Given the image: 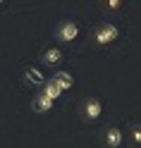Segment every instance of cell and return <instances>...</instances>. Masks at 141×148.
Returning <instances> with one entry per match:
<instances>
[{"mask_svg":"<svg viewBox=\"0 0 141 148\" xmlns=\"http://www.w3.org/2000/svg\"><path fill=\"white\" fill-rule=\"evenodd\" d=\"M43 96H45V98H50L53 103H55V100H58V98L62 96V91H60L58 86H55L53 81H45V84H43Z\"/></svg>","mask_w":141,"mask_h":148,"instance_id":"obj_9","label":"cell"},{"mask_svg":"<svg viewBox=\"0 0 141 148\" xmlns=\"http://www.w3.org/2000/svg\"><path fill=\"white\" fill-rule=\"evenodd\" d=\"M31 110H34V112H48V110H53V100H50V98H45V96L41 93V96H36V98H34Z\"/></svg>","mask_w":141,"mask_h":148,"instance_id":"obj_8","label":"cell"},{"mask_svg":"<svg viewBox=\"0 0 141 148\" xmlns=\"http://www.w3.org/2000/svg\"><path fill=\"white\" fill-rule=\"evenodd\" d=\"M77 36H79V24L77 22H60L58 29H55V38L62 41V43L77 41Z\"/></svg>","mask_w":141,"mask_h":148,"instance_id":"obj_2","label":"cell"},{"mask_svg":"<svg viewBox=\"0 0 141 148\" xmlns=\"http://www.w3.org/2000/svg\"><path fill=\"white\" fill-rule=\"evenodd\" d=\"M129 138H131V143L141 146V122H131V127H129Z\"/></svg>","mask_w":141,"mask_h":148,"instance_id":"obj_10","label":"cell"},{"mask_svg":"<svg viewBox=\"0 0 141 148\" xmlns=\"http://www.w3.org/2000/svg\"><path fill=\"white\" fill-rule=\"evenodd\" d=\"M117 38H120V29L115 24H100V26L93 29V41H96L98 45H110Z\"/></svg>","mask_w":141,"mask_h":148,"instance_id":"obj_1","label":"cell"},{"mask_svg":"<svg viewBox=\"0 0 141 148\" xmlns=\"http://www.w3.org/2000/svg\"><path fill=\"white\" fill-rule=\"evenodd\" d=\"M50 81L62 91V93H65V91H69V88L74 86V79H72V74H69V72H55Z\"/></svg>","mask_w":141,"mask_h":148,"instance_id":"obj_5","label":"cell"},{"mask_svg":"<svg viewBox=\"0 0 141 148\" xmlns=\"http://www.w3.org/2000/svg\"><path fill=\"white\" fill-rule=\"evenodd\" d=\"M122 141H124V136H122V129L120 127H108L105 134H103V143L105 148H120Z\"/></svg>","mask_w":141,"mask_h":148,"instance_id":"obj_4","label":"cell"},{"mask_svg":"<svg viewBox=\"0 0 141 148\" xmlns=\"http://www.w3.org/2000/svg\"><path fill=\"white\" fill-rule=\"evenodd\" d=\"M120 0H110V3H105V7H108V10H120Z\"/></svg>","mask_w":141,"mask_h":148,"instance_id":"obj_11","label":"cell"},{"mask_svg":"<svg viewBox=\"0 0 141 148\" xmlns=\"http://www.w3.org/2000/svg\"><path fill=\"white\" fill-rule=\"evenodd\" d=\"M41 62L48 64V67H58V64L62 62V50H60V48H48V50H43Z\"/></svg>","mask_w":141,"mask_h":148,"instance_id":"obj_6","label":"cell"},{"mask_svg":"<svg viewBox=\"0 0 141 148\" xmlns=\"http://www.w3.org/2000/svg\"><path fill=\"white\" fill-rule=\"evenodd\" d=\"M103 115V103L98 98H86L81 105V117L86 119V122H93V119H98Z\"/></svg>","mask_w":141,"mask_h":148,"instance_id":"obj_3","label":"cell"},{"mask_svg":"<svg viewBox=\"0 0 141 148\" xmlns=\"http://www.w3.org/2000/svg\"><path fill=\"white\" fill-rule=\"evenodd\" d=\"M0 5H3V3H0Z\"/></svg>","mask_w":141,"mask_h":148,"instance_id":"obj_12","label":"cell"},{"mask_svg":"<svg viewBox=\"0 0 141 148\" xmlns=\"http://www.w3.org/2000/svg\"><path fill=\"white\" fill-rule=\"evenodd\" d=\"M24 81H29V84H34V86H43V84H45V77L41 74V69L26 67V69H24Z\"/></svg>","mask_w":141,"mask_h":148,"instance_id":"obj_7","label":"cell"}]
</instances>
